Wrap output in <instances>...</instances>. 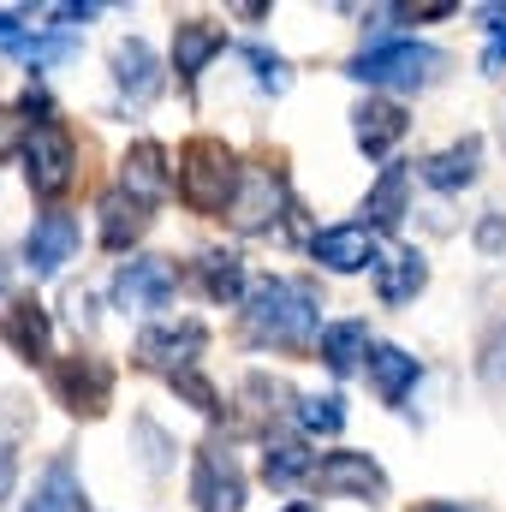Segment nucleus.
<instances>
[{"label":"nucleus","mask_w":506,"mask_h":512,"mask_svg":"<svg viewBox=\"0 0 506 512\" xmlns=\"http://www.w3.org/2000/svg\"><path fill=\"white\" fill-rule=\"evenodd\" d=\"M245 334H251L256 346L304 352V346L322 334V304H316V286H310V280H286V274L256 280L251 298H245Z\"/></svg>","instance_id":"obj_1"},{"label":"nucleus","mask_w":506,"mask_h":512,"mask_svg":"<svg viewBox=\"0 0 506 512\" xmlns=\"http://www.w3.org/2000/svg\"><path fill=\"white\" fill-rule=\"evenodd\" d=\"M239 161L221 137H191L179 149V197L197 209V215H227L233 209V191H239Z\"/></svg>","instance_id":"obj_2"},{"label":"nucleus","mask_w":506,"mask_h":512,"mask_svg":"<svg viewBox=\"0 0 506 512\" xmlns=\"http://www.w3.org/2000/svg\"><path fill=\"white\" fill-rule=\"evenodd\" d=\"M441 66H447L441 48L411 42V36H387V42H370L346 72H352L358 84H376V90H423V84L441 78Z\"/></svg>","instance_id":"obj_3"},{"label":"nucleus","mask_w":506,"mask_h":512,"mask_svg":"<svg viewBox=\"0 0 506 512\" xmlns=\"http://www.w3.org/2000/svg\"><path fill=\"white\" fill-rule=\"evenodd\" d=\"M197 352H203V328L197 322H167V328H149L137 340V364L167 376V382H191L197 376Z\"/></svg>","instance_id":"obj_4"},{"label":"nucleus","mask_w":506,"mask_h":512,"mask_svg":"<svg viewBox=\"0 0 506 512\" xmlns=\"http://www.w3.org/2000/svg\"><path fill=\"white\" fill-rule=\"evenodd\" d=\"M24 161H30V191L54 203V197L72 185V167H78L72 131L60 126V120H42V126H36V137H30V149H24Z\"/></svg>","instance_id":"obj_5"},{"label":"nucleus","mask_w":506,"mask_h":512,"mask_svg":"<svg viewBox=\"0 0 506 512\" xmlns=\"http://www.w3.org/2000/svg\"><path fill=\"white\" fill-rule=\"evenodd\" d=\"M191 501L203 512H239L245 507V477H239V459L221 447V441H209L203 453H197V471H191Z\"/></svg>","instance_id":"obj_6"},{"label":"nucleus","mask_w":506,"mask_h":512,"mask_svg":"<svg viewBox=\"0 0 506 512\" xmlns=\"http://www.w3.org/2000/svg\"><path fill=\"white\" fill-rule=\"evenodd\" d=\"M173 292H179V274H173L167 256H131L114 274V304L120 310H167Z\"/></svg>","instance_id":"obj_7"},{"label":"nucleus","mask_w":506,"mask_h":512,"mask_svg":"<svg viewBox=\"0 0 506 512\" xmlns=\"http://www.w3.org/2000/svg\"><path fill=\"white\" fill-rule=\"evenodd\" d=\"M54 399L78 417H102L114 399V370L102 358H66V364H54Z\"/></svg>","instance_id":"obj_8"},{"label":"nucleus","mask_w":506,"mask_h":512,"mask_svg":"<svg viewBox=\"0 0 506 512\" xmlns=\"http://www.w3.org/2000/svg\"><path fill=\"white\" fill-rule=\"evenodd\" d=\"M280 203H286V179H280V167L256 161V167H245V179H239V191H233L227 221H233L239 233H262V227L280 215Z\"/></svg>","instance_id":"obj_9"},{"label":"nucleus","mask_w":506,"mask_h":512,"mask_svg":"<svg viewBox=\"0 0 506 512\" xmlns=\"http://www.w3.org/2000/svg\"><path fill=\"white\" fill-rule=\"evenodd\" d=\"M316 483L322 495H352V501H381L387 495V477L370 453H328L316 465Z\"/></svg>","instance_id":"obj_10"},{"label":"nucleus","mask_w":506,"mask_h":512,"mask_svg":"<svg viewBox=\"0 0 506 512\" xmlns=\"http://www.w3.org/2000/svg\"><path fill=\"white\" fill-rule=\"evenodd\" d=\"M72 251H78V221L72 215H42L24 239V262H30L36 280L60 274V262H72Z\"/></svg>","instance_id":"obj_11"},{"label":"nucleus","mask_w":506,"mask_h":512,"mask_svg":"<svg viewBox=\"0 0 506 512\" xmlns=\"http://www.w3.org/2000/svg\"><path fill=\"white\" fill-rule=\"evenodd\" d=\"M310 256L334 274H358V268L376 262V233L370 227H328V233L310 239Z\"/></svg>","instance_id":"obj_12"},{"label":"nucleus","mask_w":506,"mask_h":512,"mask_svg":"<svg viewBox=\"0 0 506 512\" xmlns=\"http://www.w3.org/2000/svg\"><path fill=\"white\" fill-rule=\"evenodd\" d=\"M221 48H227V30H221V24L185 18V24L173 30V72H179V84H197V72H203Z\"/></svg>","instance_id":"obj_13"},{"label":"nucleus","mask_w":506,"mask_h":512,"mask_svg":"<svg viewBox=\"0 0 506 512\" xmlns=\"http://www.w3.org/2000/svg\"><path fill=\"white\" fill-rule=\"evenodd\" d=\"M0 340H6L24 364H42V358H48V316H42V304H36V298H12V304L0 310Z\"/></svg>","instance_id":"obj_14"},{"label":"nucleus","mask_w":506,"mask_h":512,"mask_svg":"<svg viewBox=\"0 0 506 512\" xmlns=\"http://www.w3.org/2000/svg\"><path fill=\"white\" fill-rule=\"evenodd\" d=\"M114 84H120V96H126L131 108L155 102V90H161V66H155V54H149L143 36H131V42L114 48Z\"/></svg>","instance_id":"obj_15"},{"label":"nucleus","mask_w":506,"mask_h":512,"mask_svg":"<svg viewBox=\"0 0 506 512\" xmlns=\"http://www.w3.org/2000/svg\"><path fill=\"white\" fill-rule=\"evenodd\" d=\"M24 512H84V489H78V471H72L66 453H54V459L42 465V477H36Z\"/></svg>","instance_id":"obj_16"},{"label":"nucleus","mask_w":506,"mask_h":512,"mask_svg":"<svg viewBox=\"0 0 506 512\" xmlns=\"http://www.w3.org/2000/svg\"><path fill=\"white\" fill-rule=\"evenodd\" d=\"M352 131H358V149L381 161V155L405 137V108H399V102H387V96H370V102L352 114Z\"/></svg>","instance_id":"obj_17"},{"label":"nucleus","mask_w":506,"mask_h":512,"mask_svg":"<svg viewBox=\"0 0 506 512\" xmlns=\"http://www.w3.org/2000/svg\"><path fill=\"white\" fill-rule=\"evenodd\" d=\"M143 227H149V203L143 197H131L126 185L102 197V245L108 251H131V239H143Z\"/></svg>","instance_id":"obj_18"},{"label":"nucleus","mask_w":506,"mask_h":512,"mask_svg":"<svg viewBox=\"0 0 506 512\" xmlns=\"http://www.w3.org/2000/svg\"><path fill=\"white\" fill-rule=\"evenodd\" d=\"M477 161H483V137H459L453 149H441V155L423 161V179H429L435 191H459V185L477 179Z\"/></svg>","instance_id":"obj_19"},{"label":"nucleus","mask_w":506,"mask_h":512,"mask_svg":"<svg viewBox=\"0 0 506 512\" xmlns=\"http://www.w3.org/2000/svg\"><path fill=\"white\" fill-rule=\"evenodd\" d=\"M429 286V262L417 251H393L387 262H381V274H376V292H381V304H405V298H417Z\"/></svg>","instance_id":"obj_20"},{"label":"nucleus","mask_w":506,"mask_h":512,"mask_svg":"<svg viewBox=\"0 0 506 512\" xmlns=\"http://www.w3.org/2000/svg\"><path fill=\"white\" fill-rule=\"evenodd\" d=\"M322 358L334 376H352L358 358H370V322H328L322 328Z\"/></svg>","instance_id":"obj_21"},{"label":"nucleus","mask_w":506,"mask_h":512,"mask_svg":"<svg viewBox=\"0 0 506 512\" xmlns=\"http://www.w3.org/2000/svg\"><path fill=\"white\" fill-rule=\"evenodd\" d=\"M126 191L143 197V203H155L167 191V149L161 143H137L126 155Z\"/></svg>","instance_id":"obj_22"},{"label":"nucleus","mask_w":506,"mask_h":512,"mask_svg":"<svg viewBox=\"0 0 506 512\" xmlns=\"http://www.w3.org/2000/svg\"><path fill=\"white\" fill-rule=\"evenodd\" d=\"M370 376H376L381 399H387V405H399V399L411 393V382H417V358H411V352H399V346H376V352H370Z\"/></svg>","instance_id":"obj_23"},{"label":"nucleus","mask_w":506,"mask_h":512,"mask_svg":"<svg viewBox=\"0 0 506 512\" xmlns=\"http://www.w3.org/2000/svg\"><path fill=\"white\" fill-rule=\"evenodd\" d=\"M405 191H411V173H405V167H387V173L376 179V191L364 197V215H370L364 227H370V233H376V227H399V215H405Z\"/></svg>","instance_id":"obj_24"},{"label":"nucleus","mask_w":506,"mask_h":512,"mask_svg":"<svg viewBox=\"0 0 506 512\" xmlns=\"http://www.w3.org/2000/svg\"><path fill=\"white\" fill-rule=\"evenodd\" d=\"M197 280H203V292H209L215 304H233V298L245 292V262L233 251H209L197 262Z\"/></svg>","instance_id":"obj_25"},{"label":"nucleus","mask_w":506,"mask_h":512,"mask_svg":"<svg viewBox=\"0 0 506 512\" xmlns=\"http://www.w3.org/2000/svg\"><path fill=\"white\" fill-rule=\"evenodd\" d=\"M304 471H316V465H310V453H304V441H268V459H262V477H268L274 489H286V483H298Z\"/></svg>","instance_id":"obj_26"},{"label":"nucleus","mask_w":506,"mask_h":512,"mask_svg":"<svg viewBox=\"0 0 506 512\" xmlns=\"http://www.w3.org/2000/svg\"><path fill=\"white\" fill-rule=\"evenodd\" d=\"M298 423H304V435H340L346 429V405L334 393H310V399H298Z\"/></svg>","instance_id":"obj_27"},{"label":"nucleus","mask_w":506,"mask_h":512,"mask_svg":"<svg viewBox=\"0 0 506 512\" xmlns=\"http://www.w3.org/2000/svg\"><path fill=\"white\" fill-rule=\"evenodd\" d=\"M30 108H0V161L12 155V149H30Z\"/></svg>","instance_id":"obj_28"},{"label":"nucleus","mask_w":506,"mask_h":512,"mask_svg":"<svg viewBox=\"0 0 506 512\" xmlns=\"http://www.w3.org/2000/svg\"><path fill=\"white\" fill-rule=\"evenodd\" d=\"M245 60H251L256 66V84H262V90H274V96H280V90H286V84H292V72H286V60H274V54H268V48H245Z\"/></svg>","instance_id":"obj_29"},{"label":"nucleus","mask_w":506,"mask_h":512,"mask_svg":"<svg viewBox=\"0 0 506 512\" xmlns=\"http://www.w3.org/2000/svg\"><path fill=\"white\" fill-rule=\"evenodd\" d=\"M483 370H489V382H501L506 387V328L489 340V358H483Z\"/></svg>","instance_id":"obj_30"},{"label":"nucleus","mask_w":506,"mask_h":512,"mask_svg":"<svg viewBox=\"0 0 506 512\" xmlns=\"http://www.w3.org/2000/svg\"><path fill=\"white\" fill-rule=\"evenodd\" d=\"M483 72L495 78V72H506V24L489 36V48H483Z\"/></svg>","instance_id":"obj_31"},{"label":"nucleus","mask_w":506,"mask_h":512,"mask_svg":"<svg viewBox=\"0 0 506 512\" xmlns=\"http://www.w3.org/2000/svg\"><path fill=\"white\" fill-rule=\"evenodd\" d=\"M477 245H483V251H501L506 245V215H489V221L477 227Z\"/></svg>","instance_id":"obj_32"},{"label":"nucleus","mask_w":506,"mask_h":512,"mask_svg":"<svg viewBox=\"0 0 506 512\" xmlns=\"http://www.w3.org/2000/svg\"><path fill=\"white\" fill-rule=\"evenodd\" d=\"M453 0H429V6H399V18H447Z\"/></svg>","instance_id":"obj_33"},{"label":"nucleus","mask_w":506,"mask_h":512,"mask_svg":"<svg viewBox=\"0 0 506 512\" xmlns=\"http://www.w3.org/2000/svg\"><path fill=\"white\" fill-rule=\"evenodd\" d=\"M12 471H18L12 453H0V507H6V495H12Z\"/></svg>","instance_id":"obj_34"},{"label":"nucleus","mask_w":506,"mask_h":512,"mask_svg":"<svg viewBox=\"0 0 506 512\" xmlns=\"http://www.w3.org/2000/svg\"><path fill=\"white\" fill-rule=\"evenodd\" d=\"M417 512H459V507H441V501H435V507H417Z\"/></svg>","instance_id":"obj_35"},{"label":"nucleus","mask_w":506,"mask_h":512,"mask_svg":"<svg viewBox=\"0 0 506 512\" xmlns=\"http://www.w3.org/2000/svg\"><path fill=\"white\" fill-rule=\"evenodd\" d=\"M286 512H316V507H304V501H298V507H286Z\"/></svg>","instance_id":"obj_36"},{"label":"nucleus","mask_w":506,"mask_h":512,"mask_svg":"<svg viewBox=\"0 0 506 512\" xmlns=\"http://www.w3.org/2000/svg\"><path fill=\"white\" fill-rule=\"evenodd\" d=\"M501 143H506V114H501Z\"/></svg>","instance_id":"obj_37"},{"label":"nucleus","mask_w":506,"mask_h":512,"mask_svg":"<svg viewBox=\"0 0 506 512\" xmlns=\"http://www.w3.org/2000/svg\"><path fill=\"white\" fill-rule=\"evenodd\" d=\"M0 292H6V268H0Z\"/></svg>","instance_id":"obj_38"}]
</instances>
